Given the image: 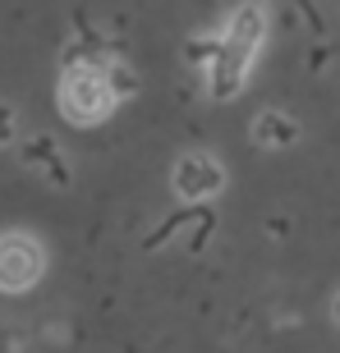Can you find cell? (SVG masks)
Here are the masks:
<instances>
[{
  "label": "cell",
  "instance_id": "6da1fadb",
  "mask_svg": "<svg viewBox=\"0 0 340 353\" xmlns=\"http://www.w3.org/2000/svg\"><path fill=\"white\" fill-rule=\"evenodd\" d=\"M262 28H267V19H262L258 5H244V10L235 14V23H230V32L221 37V46L211 55V69H207L211 97H216V101H230V97L244 92L249 65H253V55H258V46H262Z\"/></svg>",
  "mask_w": 340,
  "mask_h": 353
},
{
  "label": "cell",
  "instance_id": "7a4b0ae2",
  "mask_svg": "<svg viewBox=\"0 0 340 353\" xmlns=\"http://www.w3.org/2000/svg\"><path fill=\"white\" fill-rule=\"evenodd\" d=\"M55 101H60V115H65L69 124L92 129V124H102V119L115 110L120 92H115V83H111V74H106V65L79 60V65H65L60 88H55Z\"/></svg>",
  "mask_w": 340,
  "mask_h": 353
},
{
  "label": "cell",
  "instance_id": "3957f363",
  "mask_svg": "<svg viewBox=\"0 0 340 353\" xmlns=\"http://www.w3.org/2000/svg\"><path fill=\"white\" fill-rule=\"evenodd\" d=\"M46 271V248L32 234H0V294H28Z\"/></svg>",
  "mask_w": 340,
  "mask_h": 353
},
{
  "label": "cell",
  "instance_id": "277c9868",
  "mask_svg": "<svg viewBox=\"0 0 340 353\" xmlns=\"http://www.w3.org/2000/svg\"><path fill=\"white\" fill-rule=\"evenodd\" d=\"M221 188H225V170L207 152H193V157H184L180 165H175V193H180L184 202H202V197L221 193Z\"/></svg>",
  "mask_w": 340,
  "mask_h": 353
},
{
  "label": "cell",
  "instance_id": "5b68a950",
  "mask_svg": "<svg viewBox=\"0 0 340 353\" xmlns=\"http://www.w3.org/2000/svg\"><path fill=\"white\" fill-rule=\"evenodd\" d=\"M299 138V124L294 119H285V115H258V124H253V143H262V147H290Z\"/></svg>",
  "mask_w": 340,
  "mask_h": 353
},
{
  "label": "cell",
  "instance_id": "8992f818",
  "mask_svg": "<svg viewBox=\"0 0 340 353\" xmlns=\"http://www.w3.org/2000/svg\"><path fill=\"white\" fill-rule=\"evenodd\" d=\"M106 74H111V83H115L120 97H129V92H133V74L124 65H106Z\"/></svg>",
  "mask_w": 340,
  "mask_h": 353
},
{
  "label": "cell",
  "instance_id": "52a82bcc",
  "mask_svg": "<svg viewBox=\"0 0 340 353\" xmlns=\"http://www.w3.org/2000/svg\"><path fill=\"white\" fill-rule=\"evenodd\" d=\"M10 133H14V124H10V105H0V143H10Z\"/></svg>",
  "mask_w": 340,
  "mask_h": 353
},
{
  "label": "cell",
  "instance_id": "ba28073f",
  "mask_svg": "<svg viewBox=\"0 0 340 353\" xmlns=\"http://www.w3.org/2000/svg\"><path fill=\"white\" fill-rule=\"evenodd\" d=\"M336 316H340V303H336Z\"/></svg>",
  "mask_w": 340,
  "mask_h": 353
}]
</instances>
